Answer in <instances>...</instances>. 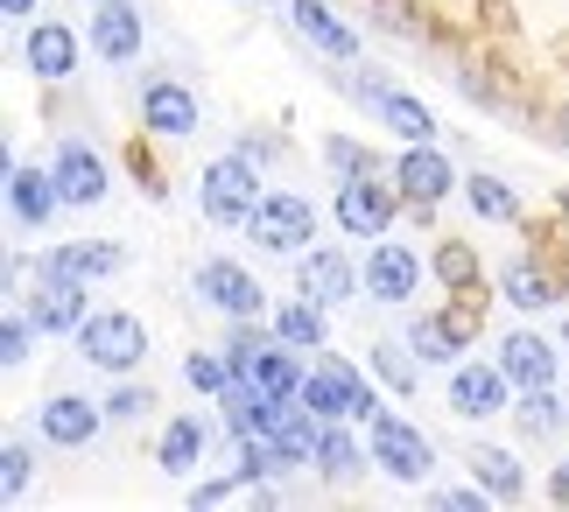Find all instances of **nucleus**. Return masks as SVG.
Here are the masks:
<instances>
[{"mask_svg": "<svg viewBox=\"0 0 569 512\" xmlns=\"http://www.w3.org/2000/svg\"><path fill=\"white\" fill-rule=\"evenodd\" d=\"M71 338H78V359H84V365L120 372V380L148 359V323L127 317V309H92V317H84Z\"/></svg>", "mask_w": 569, "mask_h": 512, "instance_id": "f257e3e1", "label": "nucleus"}, {"mask_svg": "<svg viewBox=\"0 0 569 512\" xmlns=\"http://www.w3.org/2000/svg\"><path fill=\"white\" fill-rule=\"evenodd\" d=\"M197 204H204L211 225H247L253 204H260L253 154H218V162H204V175H197Z\"/></svg>", "mask_w": 569, "mask_h": 512, "instance_id": "f03ea898", "label": "nucleus"}, {"mask_svg": "<svg viewBox=\"0 0 569 512\" xmlns=\"http://www.w3.org/2000/svg\"><path fill=\"white\" fill-rule=\"evenodd\" d=\"M296 400H302L317 421H373V414H380L373 386H366L345 359H317V372H302V393H296Z\"/></svg>", "mask_w": 569, "mask_h": 512, "instance_id": "7ed1b4c3", "label": "nucleus"}, {"mask_svg": "<svg viewBox=\"0 0 569 512\" xmlns=\"http://www.w3.org/2000/svg\"><path fill=\"white\" fill-rule=\"evenodd\" d=\"M226 359H232V372L247 386H268V393H281V400H296L302 393V372H296V359L281 351L268 330H253V317L247 323H232V338H226Z\"/></svg>", "mask_w": 569, "mask_h": 512, "instance_id": "20e7f679", "label": "nucleus"}, {"mask_svg": "<svg viewBox=\"0 0 569 512\" xmlns=\"http://www.w3.org/2000/svg\"><path fill=\"white\" fill-rule=\"evenodd\" d=\"M247 239L260 253H302L317 239V204L296 197V190H268L253 204V218H247Z\"/></svg>", "mask_w": 569, "mask_h": 512, "instance_id": "39448f33", "label": "nucleus"}, {"mask_svg": "<svg viewBox=\"0 0 569 512\" xmlns=\"http://www.w3.org/2000/svg\"><path fill=\"white\" fill-rule=\"evenodd\" d=\"M366 456H373L393 484H429V471H436V442L422 429H408L401 414H373V442H366Z\"/></svg>", "mask_w": 569, "mask_h": 512, "instance_id": "423d86ee", "label": "nucleus"}, {"mask_svg": "<svg viewBox=\"0 0 569 512\" xmlns=\"http://www.w3.org/2000/svg\"><path fill=\"white\" fill-rule=\"evenodd\" d=\"M401 204H408V197H401V183H387V169H380V175H352V183H338V225L352 232V239H380Z\"/></svg>", "mask_w": 569, "mask_h": 512, "instance_id": "0eeeda50", "label": "nucleus"}, {"mask_svg": "<svg viewBox=\"0 0 569 512\" xmlns=\"http://www.w3.org/2000/svg\"><path fill=\"white\" fill-rule=\"evenodd\" d=\"M393 183H401V197H408L415 211H436V204H443V197H450L457 183H465V175H457V169H450V162H443V154H436L429 141H415V148L401 154V162H393Z\"/></svg>", "mask_w": 569, "mask_h": 512, "instance_id": "6e6552de", "label": "nucleus"}, {"mask_svg": "<svg viewBox=\"0 0 569 512\" xmlns=\"http://www.w3.org/2000/svg\"><path fill=\"white\" fill-rule=\"evenodd\" d=\"M197 295H204L218 317H232V323H260V281L247 274L239 260H204L197 267Z\"/></svg>", "mask_w": 569, "mask_h": 512, "instance_id": "1a4fd4ad", "label": "nucleus"}, {"mask_svg": "<svg viewBox=\"0 0 569 512\" xmlns=\"http://www.w3.org/2000/svg\"><path fill=\"white\" fill-rule=\"evenodd\" d=\"M507 365H486V359H471V365H457L450 372V414H465V421H486V414H507Z\"/></svg>", "mask_w": 569, "mask_h": 512, "instance_id": "9d476101", "label": "nucleus"}, {"mask_svg": "<svg viewBox=\"0 0 569 512\" xmlns=\"http://www.w3.org/2000/svg\"><path fill=\"white\" fill-rule=\"evenodd\" d=\"M84 295H92V281L78 274H50V267H36V295H29V317L42 330H78L92 309H84Z\"/></svg>", "mask_w": 569, "mask_h": 512, "instance_id": "9b49d317", "label": "nucleus"}, {"mask_svg": "<svg viewBox=\"0 0 569 512\" xmlns=\"http://www.w3.org/2000/svg\"><path fill=\"white\" fill-rule=\"evenodd\" d=\"M296 288H302L310 302H323V309H331V302H352L359 288H366V267H352V260H345L338 247H317V253H302V267H296Z\"/></svg>", "mask_w": 569, "mask_h": 512, "instance_id": "f8f14e48", "label": "nucleus"}, {"mask_svg": "<svg viewBox=\"0 0 569 512\" xmlns=\"http://www.w3.org/2000/svg\"><path fill=\"white\" fill-rule=\"evenodd\" d=\"M408 351L422 365H457V351H471V317L465 309H429L408 323Z\"/></svg>", "mask_w": 569, "mask_h": 512, "instance_id": "ddd939ff", "label": "nucleus"}, {"mask_svg": "<svg viewBox=\"0 0 569 512\" xmlns=\"http://www.w3.org/2000/svg\"><path fill=\"white\" fill-rule=\"evenodd\" d=\"M197 120H204V106H197L190 84H177V78L141 84V127H148V133H169V141H183Z\"/></svg>", "mask_w": 569, "mask_h": 512, "instance_id": "4468645a", "label": "nucleus"}, {"mask_svg": "<svg viewBox=\"0 0 569 512\" xmlns=\"http://www.w3.org/2000/svg\"><path fill=\"white\" fill-rule=\"evenodd\" d=\"M141 42H148V29H141V14L127 8V0H99V8H92V57H106V63H134Z\"/></svg>", "mask_w": 569, "mask_h": 512, "instance_id": "2eb2a0df", "label": "nucleus"}, {"mask_svg": "<svg viewBox=\"0 0 569 512\" xmlns=\"http://www.w3.org/2000/svg\"><path fill=\"white\" fill-rule=\"evenodd\" d=\"M106 408H92L84 393H50L42 400V442H57V450H84V442L99 435Z\"/></svg>", "mask_w": 569, "mask_h": 512, "instance_id": "dca6fc26", "label": "nucleus"}, {"mask_svg": "<svg viewBox=\"0 0 569 512\" xmlns=\"http://www.w3.org/2000/svg\"><path fill=\"white\" fill-rule=\"evenodd\" d=\"M50 169H57V190H63V204H71V211H92L99 197H106V162L84 141H63Z\"/></svg>", "mask_w": 569, "mask_h": 512, "instance_id": "f3484780", "label": "nucleus"}, {"mask_svg": "<svg viewBox=\"0 0 569 512\" xmlns=\"http://www.w3.org/2000/svg\"><path fill=\"white\" fill-rule=\"evenodd\" d=\"M352 99L359 106H373V113L401 133V141H436V113L422 99H408V92H393V84H352Z\"/></svg>", "mask_w": 569, "mask_h": 512, "instance_id": "a211bd4d", "label": "nucleus"}, {"mask_svg": "<svg viewBox=\"0 0 569 512\" xmlns=\"http://www.w3.org/2000/svg\"><path fill=\"white\" fill-rule=\"evenodd\" d=\"M289 21H296V36L310 42V50H323L331 63H352V57H359V36L331 14V0H296Z\"/></svg>", "mask_w": 569, "mask_h": 512, "instance_id": "6ab92c4d", "label": "nucleus"}, {"mask_svg": "<svg viewBox=\"0 0 569 512\" xmlns=\"http://www.w3.org/2000/svg\"><path fill=\"white\" fill-rule=\"evenodd\" d=\"M63 204V190H57V169H8V211H14V225H50Z\"/></svg>", "mask_w": 569, "mask_h": 512, "instance_id": "aec40b11", "label": "nucleus"}, {"mask_svg": "<svg viewBox=\"0 0 569 512\" xmlns=\"http://www.w3.org/2000/svg\"><path fill=\"white\" fill-rule=\"evenodd\" d=\"M415 288H422V260L408 247H373L366 253V295L373 302H408Z\"/></svg>", "mask_w": 569, "mask_h": 512, "instance_id": "412c9836", "label": "nucleus"}, {"mask_svg": "<svg viewBox=\"0 0 569 512\" xmlns=\"http://www.w3.org/2000/svg\"><path fill=\"white\" fill-rule=\"evenodd\" d=\"M21 63H29L36 78H71L78 71V36L63 29V21H29V42H21Z\"/></svg>", "mask_w": 569, "mask_h": 512, "instance_id": "4be33fe9", "label": "nucleus"}, {"mask_svg": "<svg viewBox=\"0 0 569 512\" xmlns=\"http://www.w3.org/2000/svg\"><path fill=\"white\" fill-rule=\"evenodd\" d=\"M556 359H562V344L535 338V330H513V338L499 344V365H507L513 386H549L556 380Z\"/></svg>", "mask_w": 569, "mask_h": 512, "instance_id": "5701e85b", "label": "nucleus"}, {"mask_svg": "<svg viewBox=\"0 0 569 512\" xmlns=\"http://www.w3.org/2000/svg\"><path fill=\"white\" fill-rule=\"evenodd\" d=\"M204 450H211V429H204L197 414H177V421L162 429V442H156V463H162L169 478H190L197 463H204Z\"/></svg>", "mask_w": 569, "mask_h": 512, "instance_id": "b1692460", "label": "nucleus"}, {"mask_svg": "<svg viewBox=\"0 0 569 512\" xmlns=\"http://www.w3.org/2000/svg\"><path fill=\"white\" fill-rule=\"evenodd\" d=\"M274 338L281 344H296V351H323L331 344V317H323V302H289V309H274Z\"/></svg>", "mask_w": 569, "mask_h": 512, "instance_id": "393cba45", "label": "nucleus"}, {"mask_svg": "<svg viewBox=\"0 0 569 512\" xmlns=\"http://www.w3.org/2000/svg\"><path fill=\"white\" fill-rule=\"evenodd\" d=\"M499 295H507L513 309H549L556 281H549V267H535V260H507L499 267Z\"/></svg>", "mask_w": 569, "mask_h": 512, "instance_id": "a878e982", "label": "nucleus"}, {"mask_svg": "<svg viewBox=\"0 0 569 512\" xmlns=\"http://www.w3.org/2000/svg\"><path fill=\"white\" fill-rule=\"evenodd\" d=\"M429 274L450 288V295H471L478 281H486V267H478V253L465 247V239H443V247L429 253Z\"/></svg>", "mask_w": 569, "mask_h": 512, "instance_id": "bb28decb", "label": "nucleus"}, {"mask_svg": "<svg viewBox=\"0 0 569 512\" xmlns=\"http://www.w3.org/2000/svg\"><path fill=\"white\" fill-rule=\"evenodd\" d=\"M465 197H471V211L486 218V225H520V197L499 183V175H486V169L465 175Z\"/></svg>", "mask_w": 569, "mask_h": 512, "instance_id": "cd10ccee", "label": "nucleus"}, {"mask_svg": "<svg viewBox=\"0 0 569 512\" xmlns=\"http://www.w3.org/2000/svg\"><path fill=\"white\" fill-rule=\"evenodd\" d=\"M471 471H478V484H486L499 505L528 492V471H520V456H513V450H478V456H471Z\"/></svg>", "mask_w": 569, "mask_h": 512, "instance_id": "c85d7f7f", "label": "nucleus"}, {"mask_svg": "<svg viewBox=\"0 0 569 512\" xmlns=\"http://www.w3.org/2000/svg\"><path fill=\"white\" fill-rule=\"evenodd\" d=\"M310 463H317V471L331 478V484H345V478H359V463H366V456H359V442L345 435L338 421H323V429H317V456H310Z\"/></svg>", "mask_w": 569, "mask_h": 512, "instance_id": "c756f323", "label": "nucleus"}, {"mask_svg": "<svg viewBox=\"0 0 569 512\" xmlns=\"http://www.w3.org/2000/svg\"><path fill=\"white\" fill-rule=\"evenodd\" d=\"M36 267H50V274H78V281H99V274H113L120 253L113 247H57V253H42Z\"/></svg>", "mask_w": 569, "mask_h": 512, "instance_id": "7c9ffc66", "label": "nucleus"}, {"mask_svg": "<svg viewBox=\"0 0 569 512\" xmlns=\"http://www.w3.org/2000/svg\"><path fill=\"white\" fill-rule=\"evenodd\" d=\"M513 421H520V435H556V429H562V400H556V386H520Z\"/></svg>", "mask_w": 569, "mask_h": 512, "instance_id": "2f4dec72", "label": "nucleus"}, {"mask_svg": "<svg viewBox=\"0 0 569 512\" xmlns=\"http://www.w3.org/2000/svg\"><path fill=\"white\" fill-rule=\"evenodd\" d=\"M323 162H331V175H345V183H352V175H380V154L359 148V141H345V133L323 141Z\"/></svg>", "mask_w": 569, "mask_h": 512, "instance_id": "473e14b6", "label": "nucleus"}, {"mask_svg": "<svg viewBox=\"0 0 569 512\" xmlns=\"http://www.w3.org/2000/svg\"><path fill=\"white\" fill-rule=\"evenodd\" d=\"M183 380H190L197 393H232V386H239V372H232V359H211V351H190V359H183Z\"/></svg>", "mask_w": 569, "mask_h": 512, "instance_id": "72a5a7b5", "label": "nucleus"}, {"mask_svg": "<svg viewBox=\"0 0 569 512\" xmlns=\"http://www.w3.org/2000/svg\"><path fill=\"white\" fill-rule=\"evenodd\" d=\"M36 317H8V330H0V365H8V372H21V365H29V351H36Z\"/></svg>", "mask_w": 569, "mask_h": 512, "instance_id": "f704fd0d", "label": "nucleus"}, {"mask_svg": "<svg viewBox=\"0 0 569 512\" xmlns=\"http://www.w3.org/2000/svg\"><path fill=\"white\" fill-rule=\"evenodd\" d=\"M29 471H36V450L29 442H8V450H0V492L29 499Z\"/></svg>", "mask_w": 569, "mask_h": 512, "instance_id": "c9c22d12", "label": "nucleus"}, {"mask_svg": "<svg viewBox=\"0 0 569 512\" xmlns=\"http://www.w3.org/2000/svg\"><path fill=\"white\" fill-rule=\"evenodd\" d=\"M373 372H380L393 393H415V365L401 359V344H373Z\"/></svg>", "mask_w": 569, "mask_h": 512, "instance_id": "e433bc0d", "label": "nucleus"}, {"mask_svg": "<svg viewBox=\"0 0 569 512\" xmlns=\"http://www.w3.org/2000/svg\"><path fill=\"white\" fill-rule=\"evenodd\" d=\"M148 408H156V393H148V386H120L113 400H106V414H113V421H141Z\"/></svg>", "mask_w": 569, "mask_h": 512, "instance_id": "4c0bfd02", "label": "nucleus"}, {"mask_svg": "<svg viewBox=\"0 0 569 512\" xmlns=\"http://www.w3.org/2000/svg\"><path fill=\"white\" fill-rule=\"evenodd\" d=\"M549 499H562V505H569V456H562L556 471H549Z\"/></svg>", "mask_w": 569, "mask_h": 512, "instance_id": "58836bf2", "label": "nucleus"}, {"mask_svg": "<svg viewBox=\"0 0 569 512\" xmlns=\"http://www.w3.org/2000/svg\"><path fill=\"white\" fill-rule=\"evenodd\" d=\"M0 14H14V21H36V0H0Z\"/></svg>", "mask_w": 569, "mask_h": 512, "instance_id": "ea45409f", "label": "nucleus"}, {"mask_svg": "<svg viewBox=\"0 0 569 512\" xmlns=\"http://www.w3.org/2000/svg\"><path fill=\"white\" fill-rule=\"evenodd\" d=\"M549 141H556V148L569 154V113H556V127H549Z\"/></svg>", "mask_w": 569, "mask_h": 512, "instance_id": "a19ab883", "label": "nucleus"}, {"mask_svg": "<svg viewBox=\"0 0 569 512\" xmlns=\"http://www.w3.org/2000/svg\"><path fill=\"white\" fill-rule=\"evenodd\" d=\"M556 344H562V351H569V323H562V338H556Z\"/></svg>", "mask_w": 569, "mask_h": 512, "instance_id": "79ce46f5", "label": "nucleus"}, {"mask_svg": "<svg viewBox=\"0 0 569 512\" xmlns=\"http://www.w3.org/2000/svg\"><path fill=\"white\" fill-rule=\"evenodd\" d=\"M92 8H99V0H92Z\"/></svg>", "mask_w": 569, "mask_h": 512, "instance_id": "37998d69", "label": "nucleus"}]
</instances>
